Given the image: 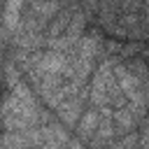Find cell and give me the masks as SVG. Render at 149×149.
I'll return each instance as SVG.
<instances>
[{
    "label": "cell",
    "mask_w": 149,
    "mask_h": 149,
    "mask_svg": "<svg viewBox=\"0 0 149 149\" xmlns=\"http://www.w3.org/2000/svg\"><path fill=\"white\" fill-rule=\"evenodd\" d=\"M79 12V5H63V9L51 19V23L47 26V37H44V42L47 44H51L54 40H58L65 30H68V26L72 23V19H74V14Z\"/></svg>",
    "instance_id": "cell-1"
},
{
    "label": "cell",
    "mask_w": 149,
    "mask_h": 149,
    "mask_svg": "<svg viewBox=\"0 0 149 149\" xmlns=\"http://www.w3.org/2000/svg\"><path fill=\"white\" fill-rule=\"evenodd\" d=\"M84 93H77V95H70L58 109H56V114H58V119H61V123L63 126H68V128H77V123H79V119H81V102H84Z\"/></svg>",
    "instance_id": "cell-2"
},
{
    "label": "cell",
    "mask_w": 149,
    "mask_h": 149,
    "mask_svg": "<svg viewBox=\"0 0 149 149\" xmlns=\"http://www.w3.org/2000/svg\"><path fill=\"white\" fill-rule=\"evenodd\" d=\"M98 126H100V109H95V107L93 109H86L81 114L79 123H77V137H79V142L93 140L95 133H98Z\"/></svg>",
    "instance_id": "cell-3"
},
{
    "label": "cell",
    "mask_w": 149,
    "mask_h": 149,
    "mask_svg": "<svg viewBox=\"0 0 149 149\" xmlns=\"http://www.w3.org/2000/svg\"><path fill=\"white\" fill-rule=\"evenodd\" d=\"M137 119H140V114H137V109L133 105H126V107L114 109V123H116V128L121 133H135Z\"/></svg>",
    "instance_id": "cell-4"
},
{
    "label": "cell",
    "mask_w": 149,
    "mask_h": 149,
    "mask_svg": "<svg viewBox=\"0 0 149 149\" xmlns=\"http://www.w3.org/2000/svg\"><path fill=\"white\" fill-rule=\"evenodd\" d=\"M116 135V123H114V109L102 107L100 109V126L95 133V142H109Z\"/></svg>",
    "instance_id": "cell-5"
},
{
    "label": "cell",
    "mask_w": 149,
    "mask_h": 149,
    "mask_svg": "<svg viewBox=\"0 0 149 149\" xmlns=\"http://www.w3.org/2000/svg\"><path fill=\"white\" fill-rule=\"evenodd\" d=\"M144 12H147V14H144V30H147V35H149V2L144 5Z\"/></svg>",
    "instance_id": "cell-6"
}]
</instances>
